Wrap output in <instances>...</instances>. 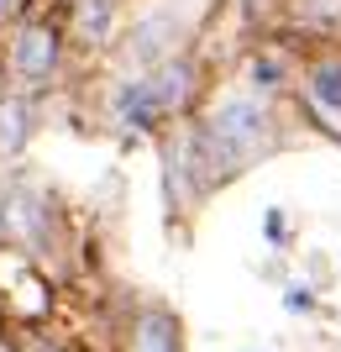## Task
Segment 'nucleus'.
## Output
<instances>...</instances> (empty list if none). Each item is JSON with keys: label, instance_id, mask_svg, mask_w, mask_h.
<instances>
[{"label": "nucleus", "instance_id": "16", "mask_svg": "<svg viewBox=\"0 0 341 352\" xmlns=\"http://www.w3.org/2000/svg\"><path fill=\"white\" fill-rule=\"evenodd\" d=\"M5 89H11V74H5V63H0V95H5Z\"/></svg>", "mask_w": 341, "mask_h": 352}, {"label": "nucleus", "instance_id": "15", "mask_svg": "<svg viewBox=\"0 0 341 352\" xmlns=\"http://www.w3.org/2000/svg\"><path fill=\"white\" fill-rule=\"evenodd\" d=\"M0 352H21V347H16V331H11V337H0Z\"/></svg>", "mask_w": 341, "mask_h": 352}, {"label": "nucleus", "instance_id": "12", "mask_svg": "<svg viewBox=\"0 0 341 352\" xmlns=\"http://www.w3.org/2000/svg\"><path fill=\"white\" fill-rule=\"evenodd\" d=\"M279 305H283V316H315L320 294H315L310 279H289V284H283V294H279Z\"/></svg>", "mask_w": 341, "mask_h": 352}, {"label": "nucleus", "instance_id": "1", "mask_svg": "<svg viewBox=\"0 0 341 352\" xmlns=\"http://www.w3.org/2000/svg\"><path fill=\"white\" fill-rule=\"evenodd\" d=\"M299 121L289 100H268L252 95L247 85H215L205 105L189 121H178L168 137H158V184H163L168 210H194L210 195L231 190L237 179L263 168L294 142Z\"/></svg>", "mask_w": 341, "mask_h": 352}, {"label": "nucleus", "instance_id": "7", "mask_svg": "<svg viewBox=\"0 0 341 352\" xmlns=\"http://www.w3.org/2000/svg\"><path fill=\"white\" fill-rule=\"evenodd\" d=\"M0 300L11 310V326H47L53 321V305H58L47 263H37L32 252L0 242Z\"/></svg>", "mask_w": 341, "mask_h": 352}, {"label": "nucleus", "instance_id": "17", "mask_svg": "<svg viewBox=\"0 0 341 352\" xmlns=\"http://www.w3.org/2000/svg\"><path fill=\"white\" fill-rule=\"evenodd\" d=\"M74 352H89V347H74Z\"/></svg>", "mask_w": 341, "mask_h": 352}, {"label": "nucleus", "instance_id": "11", "mask_svg": "<svg viewBox=\"0 0 341 352\" xmlns=\"http://www.w3.org/2000/svg\"><path fill=\"white\" fill-rule=\"evenodd\" d=\"M289 242H294V221H289V210L268 206L263 210V248L268 252H289Z\"/></svg>", "mask_w": 341, "mask_h": 352}, {"label": "nucleus", "instance_id": "18", "mask_svg": "<svg viewBox=\"0 0 341 352\" xmlns=\"http://www.w3.org/2000/svg\"><path fill=\"white\" fill-rule=\"evenodd\" d=\"M0 168H5V163H0Z\"/></svg>", "mask_w": 341, "mask_h": 352}, {"label": "nucleus", "instance_id": "2", "mask_svg": "<svg viewBox=\"0 0 341 352\" xmlns=\"http://www.w3.org/2000/svg\"><path fill=\"white\" fill-rule=\"evenodd\" d=\"M210 89H215L210 63L194 47V53H178V58H163V63H142V69L105 63L95 105H100V126L121 147H152L178 121H189L205 105Z\"/></svg>", "mask_w": 341, "mask_h": 352}, {"label": "nucleus", "instance_id": "9", "mask_svg": "<svg viewBox=\"0 0 341 352\" xmlns=\"http://www.w3.org/2000/svg\"><path fill=\"white\" fill-rule=\"evenodd\" d=\"M116 352H189L184 316H178L168 300H137V305L121 316Z\"/></svg>", "mask_w": 341, "mask_h": 352}, {"label": "nucleus", "instance_id": "5", "mask_svg": "<svg viewBox=\"0 0 341 352\" xmlns=\"http://www.w3.org/2000/svg\"><path fill=\"white\" fill-rule=\"evenodd\" d=\"M0 242L32 252L37 263H53V258L69 248L63 206H58V195L47 190L43 179L16 174V179L0 184Z\"/></svg>", "mask_w": 341, "mask_h": 352}, {"label": "nucleus", "instance_id": "6", "mask_svg": "<svg viewBox=\"0 0 341 352\" xmlns=\"http://www.w3.org/2000/svg\"><path fill=\"white\" fill-rule=\"evenodd\" d=\"M289 111H294L299 132L341 147V47H305Z\"/></svg>", "mask_w": 341, "mask_h": 352}, {"label": "nucleus", "instance_id": "4", "mask_svg": "<svg viewBox=\"0 0 341 352\" xmlns=\"http://www.w3.org/2000/svg\"><path fill=\"white\" fill-rule=\"evenodd\" d=\"M200 37H205V11H189L184 0H142L126 16V32H121L110 63L116 69L163 63V58H178V53H194Z\"/></svg>", "mask_w": 341, "mask_h": 352}, {"label": "nucleus", "instance_id": "8", "mask_svg": "<svg viewBox=\"0 0 341 352\" xmlns=\"http://www.w3.org/2000/svg\"><path fill=\"white\" fill-rule=\"evenodd\" d=\"M299 58H305V43H294L289 32L268 27L242 47L237 85H247L252 95H268V100H289V95H294V79H299Z\"/></svg>", "mask_w": 341, "mask_h": 352}, {"label": "nucleus", "instance_id": "13", "mask_svg": "<svg viewBox=\"0 0 341 352\" xmlns=\"http://www.w3.org/2000/svg\"><path fill=\"white\" fill-rule=\"evenodd\" d=\"M32 6H37V0H0V27H11L16 16H27Z\"/></svg>", "mask_w": 341, "mask_h": 352}, {"label": "nucleus", "instance_id": "3", "mask_svg": "<svg viewBox=\"0 0 341 352\" xmlns=\"http://www.w3.org/2000/svg\"><path fill=\"white\" fill-rule=\"evenodd\" d=\"M0 63L11 74V89H27L37 100H53L69 85V74L79 69L69 32H63V16L53 6H32L11 27H0Z\"/></svg>", "mask_w": 341, "mask_h": 352}, {"label": "nucleus", "instance_id": "10", "mask_svg": "<svg viewBox=\"0 0 341 352\" xmlns=\"http://www.w3.org/2000/svg\"><path fill=\"white\" fill-rule=\"evenodd\" d=\"M43 105L37 95H27V89H5L0 95V163L11 168V163H21L32 153V142L43 137Z\"/></svg>", "mask_w": 341, "mask_h": 352}, {"label": "nucleus", "instance_id": "14", "mask_svg": "<svg viewBox=\"0 0 341 352\" xmlns=\"http://www.w3.org/2000/svg\"><path fill=\"white\" fill-rule=\"evenodd\" d=\"M16 326H11V310H5V300H0V337H11Z\"/></svg>", "mask_w": 341, "mask_h": 352}]
</instances>
